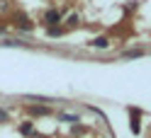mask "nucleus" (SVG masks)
<instances>
[{
	"label": "nucleus",
	"instance_id": "1",
	"mask_svg": "<svg viewBox=\"0 0 151 138\" xmlns=\"http://www.w3.org/2000/svg\"><path fill=\"white\" fill-rule=\"evenodd\" d=\"M17 27H20V29H24V32H32V29H34V24L27 20L24 15H20V17H17Z\"/></svg>",
	"mask_w": 151,
	"mask_h": 138
},
{
	"label": "nucleus",
	"instance_id": "2",
	"mask_svg": "<svg viewBox=\"0 0 151 138\" xmlns=\"http://www.w3.org/2000/svg\"><path fill=\"white\" fill-rule=\"evenodd\" d=\"M44 20H46V24H56V22L61 20V12H56V10H49V12H46V17H44Z\"/></svg>",
	"mask_w": 151,
	"mask_h": 138
},
{
	"label": "nucleus",
	"instance_id": "3",
	"mask_svg": "<svg viewBox=\"0 0 151 138\" xmlns=\"http://www.w3.org/2000/svg\"><path fill=\"white\" fill-rule=\"evenodd\" d=\"M93 46H95V49H105V46H107V39H105V36H98V39L93 41Z\"/></svg>",
	"mask_w": 151,
	"mask_h": 138
},
{
	"label": "nucleus",
	"instance_id": "4",
	"mask_svg": "<svg viewBox=\"0 0 151 138\" xmlns=\"http://www.w3.org/2000/svg\"><path fill=\"white\" fill-rule=\"evenodd\" d=\"M144 56V51H124V58H139Z\"/></svg>",
	"mask_w": 151,
	"mask_h": 138
},
{
	"label": "nucleus",
	"instance_id": "5",
	"mask_svg": "<svg viewBox=\"0 0 151 138\" xmlns=\"http://www.w3.org/2000/svg\"><path fill=\"white\" fill-rule=\"evenodd\" d=\"M32 131H34V128H32V124H22V126H20V133H24V136H29Z\"/></svg>",
	"mask_w": 151,
	"mask_h": 138
},
{
	"label": "nucleus",
	"instance_id": "6",
	"mask_svg": "<svg viewBox=\"0 0 151 138\" xmlns=\"http://www.w3.org/2000/svg\"><path fill=\"white\" fill-rule=\"evenodd\" d=\"M29 112L32 114H49V109H46V107H32Z\"/></svg>",
	"mask_w": 151,
	"mask_h": 138
},
{
	"label": "nucleus",
	"instance_id": "7",
	"mask_svg": "<svg viewBox=\"0 0 151 138\" xmlns=\"http://www.w3.org/2000/svg\"><path fill=\"white\" fill-rule=\"evenodd\" d=\"M61 34H63L61 27H51V29H49V36H61Z\"/></svg>",
	"mask_w": 151,
	"mask_h": 138
},
{
	"label": "nucleus",
	"instance_id": "8",
	"mask_svg": "<svg viewBox=\"0 0 151 138\" xmlns=\"http://www.w3.org/2000/svg\"><path fill=\"white\" fill-rule=\"evenodd\" d=\"M61 119H63V121H68V124H73V121H78V119H76V116H73V114H63V116H61Z\"/></svg>",
	"mask_w": 151,
	"mask_h": 138
},
{
	"label": "nucleus",
	"instance_id": "9",
	"mask_svg": "<svg viewBox=\"0 0 151 138\" xmlns=\"http://www.w3.org/2000/svg\"><path fill=\"white\" fill-rule=\"evenodd\" d=\"M0 119L5 121V119H7V112H3V109H0Z\"/></svg>",
	"mask_w": 151,
	"mask_h": 138
}]
</instances>
